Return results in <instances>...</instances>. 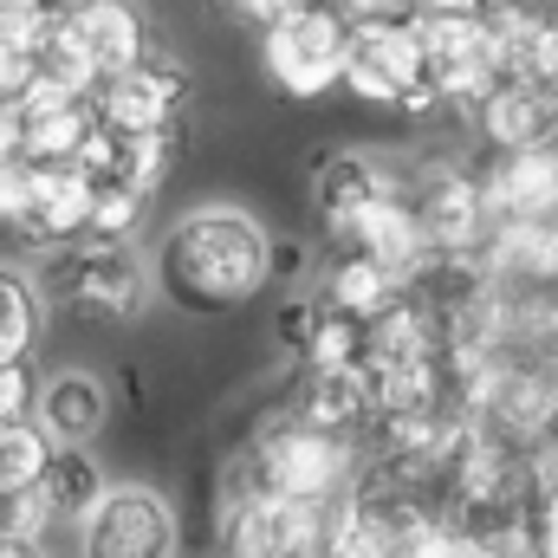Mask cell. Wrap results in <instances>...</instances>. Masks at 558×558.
I'll return each instance as SVG.
<instances>
[{
    "label": "cell",
    "instance_id": "cell-1",
    "mask_svg": "<svg viewBox=\"0 0 558 558\" xmlns=\"http://www.w3.org/2000/svg\"><path fill=\"white\" fill-rule=\"evenodd\" d=\"M274 286V234L241 208H202L169 228L156 292L182 312H234Z\"/></svg>",
    "mask_w": 558,
    "mask_h": 558
},
{
    "label": "cell",
    "instance_id": "cell-2",
    "mask_svg": "<svg viewBox=\"0 0 558 558\" xmlns=\"http://www.w3.org/2000/svg\"><path fill=\"white\" fill-rule=\"evenodd\" d=\"M344 85H351L357 98L397 105V111H428V105H441L416 13L357 20V26H351V59H344Z\"/></svg>",
    "mask_w": 558,
    "mask_h": 558
},
{
    "label": "cell",
    "instance_id": "cell-3",
    "mask_svg": "<svg viewBox=\"0 0 558 558\" xmlns=\"http://www.w3.org/2000/svg\"><path fill=\"white\" fill-rule=\"evenodd\" d=\"M351 481V454L338 448V428L292 416L267 428L241 461V494H286V500H338Z\"/></svg>",
    "mask_w": 558,
    "mask_h": 558
},
{
    "label": "cell",
    "instance_id": "cell-4",
    "mask_svg": "<svg viewBox=\"0 0 558 558\" xmlns=\"http://www.w3.org/2000/svg\"><path fill=\"white\" fill-rule=\"evenodd\" d=\"M351 13H338L331 0H305L299 13H286L274 26H260V59L286 98H318L331 85H344V59H351Z\"/></svg>",
    "mask_w": 558,
    "mask_h": 558
},
{
    "label": "cell",
    "instance_id": "cell-5",
    "mask_svg": "<svg viewBox=\"0 0 558 558\" xmlns=\"http://www.w3.org/2000/svg\"><path fill=\"white\" fill-rule=\"evenodd\" d=\"M52 299L72 305L78 318H98V325H124L137 318L143 299H149V279L131 260L124 241H105V234H85V241H65L52 247Z\"/></svg>",
    "mask_w": 558,
    "mask_h": 558
},
{
    "label": "cell",
    "instance_id": "cell-6",
    "mask_svg": "<svg viewBox=\"0 0 558 558\" xmlns=\"http://www.w3.org/2000/svg\"><path fill=\"white\" fill-rule=\"evenodd\" d=\"M338 533V507L286 500V494H234L228 546L234 558H325Z\"/></svg>",
    "mask_w": 558,
    "mask_h": 558
},
{
    "label": "cell",
    "instance_id": "cell-7",
    "mask_svg": "<svg viewBox=\"0 0 558 558\" xmlns=\"http://www.w3.org/2000/svg\"><path fill=\"white\" fill-rule=\"evenodd\" d=\"M78 526L85 558H175V513L149 487H105Z\"/></svg>",
    "mask_w": 558,
    "mask_h": 558
},
{
    "label": "cell",
    "instance_id": "cell-8",
    "mask_svg": "<svg viewBox=\"0 0 558 558\" xmlns=\"http://www.w3.org/2000/svg\"><path fill=\"white\" fill-rule=\"evenodd\" d=\"M182 105H189V72L169 65L162 52H149L143 65L98 85V118L118 131H175Z\"/></svg>",
    "mask_w": 558,
    "mask_h": 558
},
{
    "label": "cell",
    "instance_id": "cell-9",
    "mask_svg": "<svg viewBox=\"0 0 558 558\" xmlns=\"http://www.w3.org/2000/svg\"><path fill=\"white\" fill-rule=\"evenodd\" d=\"M481 131L494 137V149H539L558 143V85L546 78H500L481 98Z\"/></svg>",
    "mask_w": 558,
    "mask_h": 558
},
{
    "label": "cell",
    "instance_id": "cell-10",
    "mask_svg": "<svg viewBox=\"0 0 558 558\" xmlns=\"http://www.w3.org/2000/svg\"><path fill=\"white\" fill-rule=\"evenodd\" d=\"M65 26L78 33L85 59L98 65V85L118 78V72H131V65H143V59L156 52V46H149V26H143V13L131 0H72Z\"/></svg>",
    "mask_w": 558,
    "mask_h": 558
},
{
    "label": "cell",
    "instance_id": "cell-11",
    "mask_svg": "<svg viewBox=\"0 0 558 558\" xmlns=\"http://www.w3.org/2000/svg\"><path fill=\"white\" fill-rule=\"evenodd\" d=\"M416 215H422V234L435 254H461L468 241H481V221H487V189L441 169L428 175V189L416 195Z\"/></svg>",
    "mask_w": 558,
    "mask_h": 558
},
{
    "label": "cell",
    "instance_id": "cell-12",
    "mask_svg": "<svg viewBox=\"0 0 558 558\" xmlns=\"http://www.w3.org/2000/svg\"><path fill=\"white\" fill-rule=\"evenodd\" d=\"M390 189V175L371 162V156H357V149H338V156H325L318 162V175H312V208H318V221L331 228V234H344L377 195Z\"/></svg>",
    "mask_w": 558,
    "mask_h": 558
},
{
    "label": "cell",
    "instance_id": "cell-13",
    "mask_svg": "<svg viewBox=\"0 0 558 558\" xmlns=\"http://www.w3.org/2000/svg\"><path fill=\"white\" fill-rule=\"evenodd\" d=\"M325 299H331L338 312H357L364 325H377L390 305L410 299V274H397L390 260H377V254H364V247H344V260L325 279Z\"/></svg>",
    "mask_w": 558,
    "mask_h": 558
},
{
    "label": "cell",
    "instance_id": "cell-14",
    "mask_svg": "<svg viewBox=\"0 0 558 558\" xmlns=\"http://www.w3.org/2000/svg\"><path fill=\"white\" fill-rule=\"evenodd\" d=\"M105 416H111V403H105V384L98 377L65 371V377H52L39 390V422H46L52 441H92L105 428Z\"/></svg>",
    "mask_w": 558,
    "mask_h": 558
},
{
    "label": "cell",
    "instance_id": "cell-15",
    "mask_svg": "<svg viewBox=\"0 0 558 558\" xmlns=\"http://www.w3.org/2000/svg\"><path fill=\"white\" fill-rule=\"evenodd\" d=\"M98 494H105V481H98V461L85 454V441H59L52 461H46V474H39L46 513L52 520H85L98 507Z\"/></svg>",
    "mask_w": 558,
    "mask_h": 558
},
{
    "label": "cell",
    "instance_id": "cell-16",
    "mask_svg": "<svg viewBox=\"0 0 558 558\" xmlns=\"http://www.w3.org/2000/svg\"><path fill=\"white\" fill-rule=\"evenodd\" d=\"M52 448L59 441L46 435V422H0V494H39Z\"/></svg>",
    "mask_w": 558,
    "mask_h": 558
},
{
    "label": "cell",
    "instance_id": "cell-17",
    "mask_svg": "<svg viewBox=\"0 0 558 558\" xmlns=\"http://www.w3.org/2000/svg\"><path fill=\"white\" fill-rule=\"evenodd\" d=\"M33 331H39V292L13 267H0V364L26 357L33 351Z\"/></svg>",
    "mask_w": 558,
    "mask_h": 558
},
{
    "label": "cell",
    "instance_id": "cell-18",
    "mask_svg": "<svg viewBox=\"0 0 558 558\" xmlns=\"http://www.w3.org/2000/svg\"><path fill=\"white\" fill-rule=\"evenodd\" d=\"M26 416H39V377H33L26 357H13V364H0V422H26Z\"/></svg>",
    "mask_w": 558,
    "mask_h": 558
},
{
    "label": "cell",
    "instance_id": "cell-19",
    "mask_svg": "<svg viewBox=\"0 0 558 558\" xmlns=\"http://www.w3.org/2000/svg\"><path fill=\"white\" fill-rule=\"evenodd\" d=\"M312 325H318V299H286V305H279V338H286L292 351H305Z\"/></svg>",
    "mask_w": 558,
    "mask_h": 558
},
{
    "label": "cell",
    "instance_id": "cell-20",
    "mask_svg": "<svg viewBox=\"0 0 558 558\" xmlns=\"http://www.w3.org/2000/svg\"><path fill=\"white\" fill-rule=\"evenodd\" d=\"M241 20H254V26H274V20H286V13H299L305 0H228Z\"/></svg>",
    "mask_w": 558,
    "mask_h": 558
},
{
    "label": "cell",
    "instance_id": "cell-21",
    "mask_svg": "<svg viewBox=\"0 0 558 558\" xmlns=\"http://www.w3.org/2000/svg\"><path fill=\"white\" fill-rule=\"evenodd\" d=\"M20 124H26V118H20V105H13V98H0V162H7V156H20Z\"/></svg>",
    "mask_w": 558,
    "mask_h": 558
},
{
    "label": "cell",
    "instance_id": "cell-22",
    "mask_svg": "<svg viewBox=\"0 0 558 558\" xmlns=\"http://www.w3.org/2000/svg\"><path fill=\"white\" fill-rule=\"evenodd\" d=\"M0 558H39V553H33L26 533H0Z\"/></svg>",
    "mask_w": 558,
    "mask_h": 558
},
{
    "label": "cell",
    "instance_id": "cell-23",
    "mask_svg": "<svg viewBox=\"0 0 558 558\" xmlns=\"http://www.w3.org/2000/svg\"><path fill=\"white\" fill-rule=\"evenodd\" d=\"M39 7H72V0H0V13H39Z\"/></svg>",
    "mask_w": 558,
    "mask_h": 558
},
{
    "label": "cell",
    "instance_id": "cell-24",
    "mask_svg": "<svg viewBox=\"0 0 558 558\" xmlns=\"http://www.w3.org/2000/svg\"><path fill=\"white\" fill-rule=\"evenodd\" d=\"M553 85H558V26H553Z\"/></svg>",
    "mask_w": 558,
    "mask_h": 558
}]
</instances>
